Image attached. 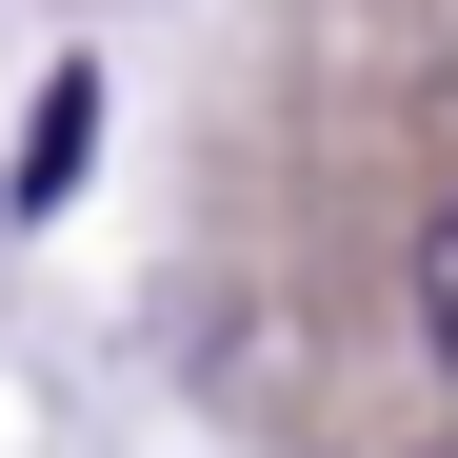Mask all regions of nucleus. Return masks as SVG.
<instances>
[{
	"mask_svg": "<svg viewBox=\"0 0 458 458\" xmlns=\"http://www.w3.org/2000/svg\"><path fill=\"white\" fill-rule=\"evenodd\" d=\"M81 140H100V81H40V120H21V219L81 180Z\"/></svg>",
	"mask_w": 458,
	"mask_h": 458,
	"instance_id": "obj_1",
	"label": "nucleus"
},
{
	"mask_svg": "<svg viewBox=\"0 0 458 458\" xmlns=\"http://www.w3.org/2000/svg\"><path fill=\"white\" fill-rule=\"evenodd\" d=\"M419 339H438V359H458V199H438V219H419Z\"/></svg>",
	"mask_w": 458,
	"mask_h": 458,
	"instance_id": "obj_2",
	"label": "nucleus"
}]
</instances>
